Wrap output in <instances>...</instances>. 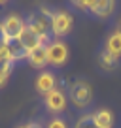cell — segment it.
Segmentation results:
<instances>
[{"mask_svg": "<svg viewBox=\"0 0 121 128\" xmlns=\"http://www.w3.org/2000/svg\"><path fill=\"white\" fill-rule=\"evenodd\" d=\"M45 49H47V64H51V66H65L66 64L70 51L63 40H51L45 45Z\"/></svg>", "mask_w": 121, "mask_h": 128, "instance_id": "4", "label": "cell"}, {"mask_svg": "<svg viewBox=\"0 0 121 128\" xmlns=\"http://www.w3.org/2000/svg\"><path fill=\"white\" fill-rule=\"evenodd\" d=\"M53 88H57L55 74H51V72H42L40 76L36 77V90L40 92L42 96H45L47 92H51Z\"/></svg>", "mask_w": 121, "mask_h": 128, "instance_id": "7", "label": "cell"}, {"mask_svg": "<svg viewBox=\"0 0 121 128\" xmlns=\"http://www.w3.org/2000/svg\"><path fill=\"white\" fill-rule=\"evenodd\" d=\"M74 128H97V126H95V120H93V115H91V113H85V115H81L80 119L76 120Z\"/></svg>", "mask_w": 121, "mask_h": 128, "instance_id": "15", "label": "cell"}, {"mask_svg": "<svg viewBox=\"0 0 121 128\" xmlns=\"http://www.w3.org/2000/svg\"><path fill=\"white\" fill-rule=\"evenodd\" d=\"M68 94H70V102H72L78 109H85L93 102V88L83 79L74 81V83L70 85V88H68Z\"/></svg>", "mask_w": 121, "mask_h": 128, "instance_id": "2", "label": "cell"}, {"mask_svg": "<svg viewBox=\"0 0 121 128\" xmlns=\"http://www.w3.org/2000/svg\"><path fill=\"white\" fill-rule=\"evenodd\" d=\"M113 12H115V2H113V0H95V6H93V10H91L93 15L102 17V19L110 17Z\"/></svg>", "mask_w": 121, "mask_h": 128, "instance_id": "10", "label": "cell"}, {"mask_svg": "<svg viewBox=\"0 0 121 128\" xmlns=\"http://www.w3.org/2000/svg\"><path fill=\"white\" fill-rule=\"evenodd\" d=\"M8 49H10V55H12V62H17V60H23L27 58V49L19 44V40H8Z\"/></svg>", "mask_w": 121, "mask_h": 128, "instance_id": "13", "label": "cell"}, {"mask_svg": "<svg viewBox=\"0 0 121 128\" xmlns=\"http://www.w3.org/2000/svg\"><path fill=\"white\" fill-rule=\"evenodd\" d=\"M19 128H42V126H40L38 122H32V120H30V122H25V124H21Z\"/></svg>", "mask_w": 121, "mask_h": 128, "instance_id": "19", "label": "cell"}, {"mask_svg": "<svg viewBox=\"0 0 121 128\" xmlns=\"http://www.w3.org/2000/svg\"><path fill=\"white\" fill-rule=\"evenodd\" d=\"M45 128H68V124H66L65 119H60V117H53Z\"/></svg>", "mask_w": 121, "mask_h": 128, "instance_id": "18", "label": "cell"}, {"mask_svg": "<svg viewBox=\"0 0 121 128\" xmlns=\"http://www.w3.org/2000/svg\"><path fill=\"white\" fill-rule=\"evenodd\" d=\"M51 15H53V10L42 6L38 12L30 13V15L25 19L27 26L40 38L42 45H47L51 42Z\"/></svg>", "mask_w": 121, "mask_h": 128, "instance_id": "1", "label": "cell"}, {"mask_svg": "<svg viewBox=\"0 0 121 128\" xmlns=\"http://www.w3.org/2000/svg\"><path fill=\"white\" fill-rule=\"evenodd\" d=\"M25 26H27V23H25V19L19 13H10L2 21V28H4V34L8 40H17Z\"/></svg>", "mask_w": 121, "mask_h": 128, "instance_id": "5", "label": "cell"}, {"mask_svg": "<svg viewBox=\"0 0 121 128\" xmlns=\"http://www.w3.org/2000/svg\"><path fill=\"white\" fill-rule=\"evenodd\" d=\"M117 32H121V19H119V23H117Z\"/></svg>", "mask_w": 121, "mask_h": 128, "instance_id": "21", "label": "cell"}, {"mask_svg": "<svg viewBox=\"0 0 121 128\" xmlns=\"http://www.w3.org/2000/svg\"><path fill=\"white\" fill-rule=\"evenodd\" d=\"M104 51L110 53V55H113L115 58H119L121 56V32H112L108 36V40H106V45H104Z\"/></svg>", "mask_w": 121, "mask_h": 128, "instance_id": "12", "label": "cell"}, {"mask_svg": "<svg viewBox=\"0 0 121 128\" xmlns=\"http://www.w3.org/2000/svg\"><path fill=\"white\" fill-rule=\"evenodd\" d=\"M4 42H8V38H6V34H4V28H2V21H0V44H4Z\"/></svg>", "mask_w": 121, "mask_h": 128, "instance_id": "20", "label": "cell"}, {"mask_svg": "<svg viewBox=\"0 0 121 128\" xmlns=\"http://www.w3.org/2000/svg\"><path fill=\"white\" fill-rule=\"evenodd\" d=\"M44 104L45 108H47V111L51 113H63L66 109V106H68V98H66V94L60 88H53L51 92H47V94L44 96Z\"/></svg>", "mask_w": 121, "mask_h": 128, "instance_id": "6", "label": "cell"}, {"mask_svg": "<svg viewBox=\"0 0 121 128\" xmlns=\"http://www.w3.org/2000/svg\"><path fill=\"white\" fill-rule=\"evenodd\" d=\"M17 40H19V44L23 45L25 49H27V53H28V51H32V49H36V47H40V45H42L40 38H38V36H36V34H34V32L30 30L28 26H25V28H23V32H21V36L17 38Z\"/></svg>", "mask_w": 121, "mask_h": 128, "instance_id": "9", "label": "cell"}, {"mask_svg": "<svg viewBox=\"0 0 121 128\" xmlns=\"http://www.w3.org/2000/svg\"><path fill=\"white\" fill-rule=\"evenodd\" d=\"M91 115H93V120H95L97 128H112L113 126V115L110 109H97Z\"/></svg>", "mask_w": 121, "mask_h": 128, "instance_id": "11", "label": "cell"}, {"mask_svg": "<svg viewBox=\"0 0 121 128\" xmlns=\"http://www.w3.org/2000/svg\"><path fill=\"white\" fill-rule=\"evenodd\" d=\"M12 68H13V64H4V66L0 68V87H4V85L8 83L10 76H12Z\"/></svg>", "mask_w": 121, "mask_h": 128, "instance_id": "16", "label": "cell"}, {"mask_svg": "<svg viewBox=\"0 0 121 128\" xmlns=\"http://www.w3.org/2000/svg\"><path fill=\"white\" fill-rule=\"evenodd\" d=\"M6 4V0H0V6H4Z\"/></svg>", "mask_w": 121, "mask_h": 128, "instance_id": "22", "label": "cell"}, {"mask_svg": "<svg viewBox=\"0 0 121 128\" xmlns=\"http://www.w3.org/2000/svg\"><path fill=\"white\" fill-rule=\"evenodd\" d=\"M98 64H100V68L106 70V72H110V70L117 68V64H119V58H115L113 55H110V53L102 51L100 56H98Z\"/></svg>", "mask_w": 121, "mask_h": 128, "instance_id": "14", "label": "cell"}, {"mask_svg": "<svg viewBox=\"0 0 121 128\" xmlns=\"http://www.w3.org/2000/svg\"><path fill=\"white\" fill-rule=\"evenodd\" d=\"M27 60L32 68H38V70L45 68L47 66V49H45V45H40V47L32 49V51H28Z\"/></svg>", "mask_w": 121, "mask_h": 128, "instance_id": "8", "label": "cell"}, {"mask_svg": "<svg viewBox=\"0 0 121 128\" xmlns=\"http://www.w3.org/2000/svg\"><path fill=\"white\" fill-rule=\"evenodd\" d=\"M74 26V15L68 10H55L51 15V36H55V40L66 36Z\"/></svg>", "mask_w": 121, "mask_h": 128, "instance_id": "3", "label": "cell"}, {"mask_svg": "<svg viewBox=\"0 0 121 128\" xmlns=\"http://www.w3.org/2000/svg\"><path fill=\"white\" fill-rule=\"evenodd\" d=\"M74 4V8H78V10H81V12H91L93 10V6H95V0H85V2H81V0H74L72 2Z\"/></svg>", "mask_w": 121, "mask_h": 128, "instance_id": "17", "label": "cell"}]
</instances>
